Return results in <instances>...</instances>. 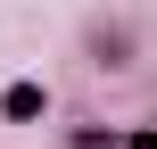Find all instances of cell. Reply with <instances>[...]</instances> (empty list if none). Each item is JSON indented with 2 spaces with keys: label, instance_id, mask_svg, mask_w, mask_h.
<instances>
[{
  "label": "cell",
  "instance_id": "1",
  "mask_svg": "<svg viewBox=\"0 0 157 149\" xmlns=\"http://www.w3.org/2000/svg\"><path fill=\"white\" fill-rule=\"evenodd\" d=\"M8 116H41V91L33 83H8Z\"/></svg>",
  "mask_w": 157,
  "mask_h": 149
}]
</instances>
